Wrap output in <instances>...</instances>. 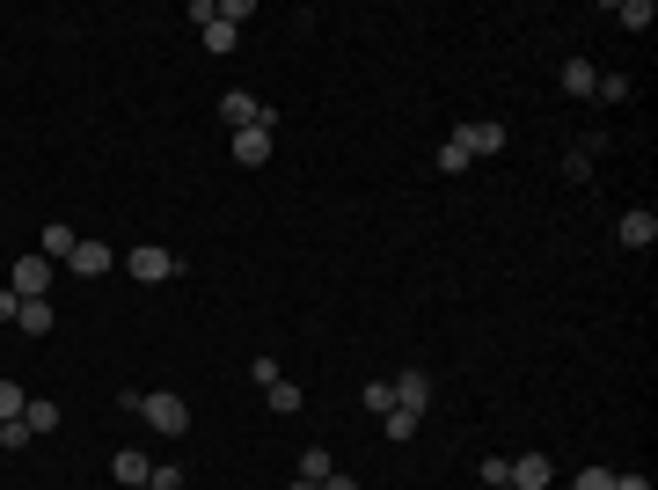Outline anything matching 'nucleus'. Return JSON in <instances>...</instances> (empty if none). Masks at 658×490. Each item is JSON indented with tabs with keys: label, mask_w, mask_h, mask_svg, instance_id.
<instances>
[{
	"label": "nucleus",
	"mask_w": 658,
	"mask_h": 490,
	"mask_svg": "<svg viewBox=\"0 0 658 490\" xmlns=\"http://www.w3.org/2000/svg\"><path fill=\"white\" fill-rule=\"evenodd\" d=\"M125 410H139L161 439H183V432H191V403H183V395H139V388H125Z\"/></svg>",
	"instance_id": "obj_1"
},
{
	"label": "nucleus",
	"mask_w": 658,
	"mask_h": 490,
	"mask_svg": "<svg viewBox=\"0 0 658 490\" xmlns=\"http://www.w3.org/2000/svg\"><path fill=\"white\" fill-rule=\"evenodd\" d=\"M125 271L139 278V286H161V278H176V271H183V256H176V249H161V242H139V249H125Z\"/></svg>",
	"instance_id": "obj_2"
},
{
	"label": "nucleus",
	"mask_w": 658,
	"mask_h": 490,
	"mask_svg": "<svg viewBox=\"0 0 658 490\" xmlns=\"http://www.w3.org/2000/svg\"><path fill=\"white\" fill-rule=\"evenodd\" d=\"M220 125L227 132H249V125H271V110L256 96H242V88H227V96H220Z\"/></svg>",
	"instance_id": "obj_3"
},
{
	"label": "nucleus",
	"mask_w": 658,
	"mask_h": 490,
	"mask_svg": "<svg viewBox=\"0 0 658 490\" xmlns=\"http://www.w3.org/2000/svg\"><path fill=\"white\" fill-rule=\"evenodd\" d=\"M8 286L22 300H44V293H52V256H22V264L8 271Z\"/></svg>",
	"instance_id": "obj_4"
},
{
	"label": "nucleus",
	"mask_w": 658,
	"mask_h": 490,
	"mask_svg": "<svg viewBox=\"0 0 658 490\" xmlns=\"http://www.w3.org/2000/svg\"><path fill=\"white\" fill-rule=\"evenodd\" d=\"M505 483H512V490H549V483H556V461H549V454H520V461L505 469Z\"/></svg>",
	"instance_id": "obj_5"
},
{
	"label": "nucleus",
	"mask_w": 658,
	"mask_h": 490,
	"mask_svg": "<svg viewBox=\"0 0 658 490\" xmlns=\"http://www.w3.org/2000/svg\"><path fill=\"white\" fill-rule=\"evenodd\" d=\"M110 264H117L110 242H74V256H66V271H74V278H103Z\"/></svg>",
	"instance_id": "obj_6"
},
{
	"label": "nucleus",
	"mask_w": 658,
	"mask_h": 490,
	"mask_svg": "<svg viewBox=\"0 0 658 490\" xmlns=\"http://www.w3.org/2000/svg\"><path fill=\"white\" fill-rule=\"evenodd\" d=\"M395 403H403V410H417V417H425L432 410V373H395Z\"/></svg>",
	"instance_id": "obj_7"
},
{
	"label": "nucleus",
	"mask_w": 658,
	"mask_h": 490,
	"mask_svg": "<svg viewBox=\"0 0 658 490\" xmlns=\"http://www.w3.org/2000/svg\"><path fill=\"white\" fill-rule=\"evenodd\" d=\"M234 161H242V169H264V161H271V125L234 132Z\"/></svg>",
	"instance_id": "obj_8"
},
{
	"label": "nucleus",
	"mask_w": 658,
	"mask_h": 490,
	"mask_svg": "<svg viewBox=\"0 0 658 490\" xmlns=\"http://www.w3.org/2000/svg\"><path fill=\"white\" fill-rule=\"evenodd\" d=\"M454 139H461L468 154H498V147H505V125H498V118H476V125H461Z\"/></svg>",
	"instance_id": "obj_9"
},
{
	"label": "nucleus",
	"mask_w": 658,
	"mask_h": 490,
	"mask_svg": "<svg viewBox=\"0 0 658 490\" xmlns=\"http://www.w3.org/2000/svg\"><path fill=\"white\" fill-rule=\"evenodd\" d=\"M593 81H600L593 59H563V74H556V88H563V96H578V103L593 96Z\"/></svg>",
	"instance_id": "obj_10"
},
{
	"label": "nucleus",
	"mask_w": 658,
	"mask_h": 490,
	"mask_svg": "<svg viewBox=\"0 0 658 490\" xmlns=\"http://www.w3.org/2000/svg\"><path fill=\"white\" fill-rule=\"evenodd\" d=\"M22 330H30V337H52V322H59V308H52V300H22Z\"/></svg>",
	"instance_id": "obj_11"
},
{
	"label": "nucleus",
	"mask_w": 658,
	"mask_h": 490,
	"mask_svg": "<svg viewBox=\"0 0 658 490\" xmlns=\"http://www.w3.org/2000/svg\"><path fill=\"white\" fill-rule=\"evenodd\" d=\"M622 242L629 249H651L658 242V213H622Z\"/></svg>",
	"instance_id": "obj_12"
},
{
	"label": "nucleus",
	"mask_w": 658,
	"mask_h": 490,
	"mask_svg": "<svg viewBox=\"0 0 658 490\" xmlns=\"http://www.w3.org/2000/svg\"><path fill=\"white\" fill-rule=\"evenodd\" d=\"M607 15H615L622 30H651V22H658V8H651V0H615Z\"/></svg>",
	"instance_id": "obj_13"
},
{
	"label": "nucleus",
	"mask_w": 658,
	"mask_h": 490,
	"mask_svg": "<svg viewBox=\"0 0 658 490\" xmlns=\"http://www.w3.org/2000/svg\"><path fill=\"white\" fill-rule=\"evenodd\" d=\"M110 476H117V483H147V476H154V461L139 454V447H125V454L110 461Z\"/></svg>",
	"instance_id": "obj_14"
},
{
	"label": "nucleus",
	"mask_w": 658,
	"mask_h": 490,
	"mask_svg": "<svg viewBox=\"0 0 658 490\" xmlns=\"http://www.w3.org/2000/svg\"><path fill=\"white\" fill-rule=\"evenodd\" d=\"M74 227H66V220H52V227H44V256H52V264H66V256H74Z\"/></svg>",
	"instance_id": "obj_15"
},
{
	"label": "nucleus",
	"mask_w": 658,
	"mask_h": 490,
	"mask_svg": "<svg viewBox=\"0 0 658 490\" xmlns=\"http://www.w3.org/2000/svg\"><path fill=\"white\" fill-rule=\"evenodd\" d=\"M264 403H271L278 417H293L300 403H308V395H300V381H271V388H264Z\"/></svg>",
	"instance_id": "obj_16"
},
{
	"label": "nucleus",
	"mask_w": 658,
	"mask_h": 490,
	"mask_svg": "<svg viewBox=\"0 0 658 490\" xmlns=\"http://www.w3.org/2000/svg\"><path fill=\"white\" fill-rule=\"evenodd\" d=\"M410 432H417V410H403V403L381 410V439H410Z\"/></svg>",
	"instance_id": "obj_17"
},
{
	"label": "nucleus",
	"mask_w": 658,
	"mask_h": 490,
	"mask_svg": "<svg viewBox=\"0 0 658 490\" xmlns=\"http://www.w3.org/2000/svg\"><path fill=\"white\" fill-rule=\"evenodd\" d=\"M234 37H242V30H234V22H220V15L205 22V52H220V59H227V52H234Z\"/></svg>",
	"instance_id": "obj_18"
},
{
	"label": "nucleus",
	"mask_w": 658,
	"mask_h": 490,
	"mask_svg": "<svg viewBox=\"0 0 658 490\" xmlns=\"http://www.w3.org/2000/svg\"><path fill=\"white\" fill-rule=\"evenodd\" d=\"M22 425H30V439L52 432V425H59V403H22Z\"/></svg>",
	"instance_id": "obj_19"
},
{
	"label": "nucleus",
	"mask_w": 658,
	"mask_h": 490,
	"mask_svg": "<svg viewBox=\"0 0 658 490\" xmlns=\"http://www.w3.org/2000/svg\"><path fill=\"white\" fill-rule=\"evenodd\" d=\"M468 161H476V154H468V147H461V139H446V147H439V176H461V169H468Z\"/></svg>",
	"instance_id": "obj_20"
},
{
	"label": "nucleus",
	"mask_w": 658,
	"mask_h": 490,
	"mask_svg": "<svg viewBox=\"0 0 658 490\" xmlns=\"http://www.w3.org/2000/svg\"><path fill=\"white\" fill-rule=\"evenodd\" d=\"M329 469H337V461H329V447H308V454H300V476H308V483H322Z\"/></svg>",
	"instance_id": "obj_21"
},
{
	"label": "nucleus",
	"mask_w": 658,
	"mask_h": 490,
	"mask_svg": "<svg viewBox=\"0 0 658 490\" xmlns=\"http://www.w3.org/2000/svg\"><path fill=\"white\" fill-rule=\"evenodd\" d=\"M629 96V74H600L593 81V103H622Z\"/></svg>",
	"instance_id": "obj_22"
},
{
	"label": "nucleus",
	"mask_w": 658,
	"mask_h": 490,
	"mask_svg": "<svg viewBox=\"0 0 658 490\" xmlns=\"http://www.w3.org/2000/svg\"><path fill=\"white\" fill-rule=\"evenodd\" d=\"M366 410H373V417L395 410V381H366Z\"/></svg>",
	"instance_id": "obj_23"
},
{
	"label": "nucleus",
	"mask_w": 658,
	"mask_h": 490,
	"mask_svg": "<svg viewBox=\"0 0 658 490\" xmlns=\"http://www.w3.org/2000/svg\"><path fill=\"white\" fill-rule=\"evenodd\" d=\"M22 403H30V395H22L15 381H0V425H8V417H22Z\"/></svg>",
	"instance_id": "obj_24"
},
{
	"label": "nucleus",
	"mask_w": 658,
	"mask_h": 490,
	"mask_svg": "<svg viewBox=\"0 0 658 490\" xmlns=\"http://www.w3.org/2000/svg\"><path fill=\"white\" fill-rule=\"evenodd\" d=\"M249 381H256V388H271V381H286V373H278V359L264 352V359H249Z\"/></svg>",
	"instance_id": "obj_25"
},
{
	"label": "nucleus",
	"mask_w": 658,
	"mask_h": 490,
	"mask_svg": "<svg viewBox=\"0 0 658 490\" xmlns=\"http://www.w3.org/2000/svg\"><path fill=\"white\" fill-rule=\"evenodd\" d=\"M571 490H615V469H578Z\"/></svg>",
	"instance_id": "obj_26"
},
{
	"label": "nucleus",
	"mask_w": 658,
	"mask_h": 490,
	"mask_svg": "<svg viewBox=\"0 0 658 490\" xmlns=\"http://www.w3.org/2000/svg\"><path fill=\"white\" fill-rule=\"evenodd\" d=\"M0 447H8V454L30 447V425H22V417H8V425H0Z\"/></svg>",
	"instance_id": "obj_27"
},
{
	"label": "nucleus",
	"mask_w": 658,
	"mask_h": 490,
	"mask_svg": "<svg viewBox=\"0 0 658 490\" xmlns=\"http://www.w3.org/2000/svg\"><path fill=\"white\" fill-rule=\"evenodd\" d=\"M249 15H256V0H220V22H234V30H242Z\"/></svg>",
	"instance_id": "obj_28"
},
{
	"label": "nucleus",
	"mask_w": 658,
	"mask_h": 490,
	"mask_svg": "<svg viewBox=\"0 0 658 490\" xmlns=\"http://www.w3.org/2000/svg\"><path fill=\"white\" fill-rule=\"evenodd\" d=\"M15 315H22V293H15V286H0V322H15Z\"/></svg>",
	"instance_id": "obj_29"
},
{
	"label": "nucleus",
	"mask_w": 658,
	"mask_h": 490,
	"mask_svg": "<svg viewBox=\"0 0 658 490\" xmlns=\"http://www.w3.org/2000/svg\"><path fill=\"white\" fill-rule=\"evenodd\" d=\"M322 490H359V476H344V469H329V476H322Z\"/></svg>",
	"instance_id": "obj_30"
},
{
	"label": "nucleus",
	"mask_w": 658,
	"mask_h": 490,
	"mask_svg": "<svg viewBox=\"0 0 658 490\" xmlns=\"http://www.w3.org/2000/svg\"><path fill=\"white\" fill-rule=\"evenodd\" d=\"M615 490H651V476H615Z\"/></svg>",
	"instance_id": "obj_31"
},
{
	"label": "nucleus",
	"mask_w": 658,
	"mask_h": 490,
	"mask_svg": "<svg viewBox=\"0 0 658 490\" xmlns=\"http://www.w3.org/2000/svg\"><path fill=\"white\" fill-rule=\"evenodd\" d=\"M286 490H322V483H308V476H293V483H286Z\"/></svg>",
	"instance_id": "obj_32"
},
{
	"label": "nucleus",
	"mask_w": 658,
	"mask_h": 490,
	"mask_svg": "<svg viewBox=\"0 0 658 490\" xmlns=\"http://www.w3.org/2000/svg\"><path fill=\"white\" fill-rule=\"evenodd\" d=\"M498 490H512V483H498Z\"/></svg>",
	"instance_id": "obj_33"
}]
</instances>
